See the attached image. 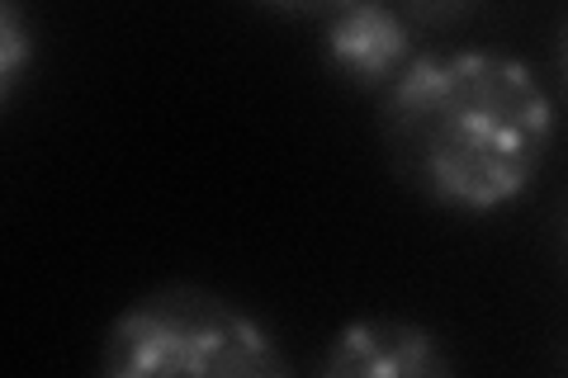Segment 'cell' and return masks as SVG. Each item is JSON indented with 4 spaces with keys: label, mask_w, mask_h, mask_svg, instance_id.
<instances>
[{
    "label": "cell",
    "mask_w": 568,
    "mask_h": 378,
    "mask_svg": "<svg viewBox=\"0 0 568 378\" xmlns=\"http://www.w3.org/2000/svg\"><path fill=\"white\" fill-rule=\"evenodd\" d=\"M100 374L156 378V374H209V378H284L294 374L271 327L237 308L233 298L200 284H166L133 298L100 340Z\"/></svg>",
    "instance_id": "7a4b0ae2"
},
{
    "label": "cell",
    "mask_w": 568,
    "mask_h": 378,
    "mask_svg": "<svg viewBox=\"0 0 568 378\" xmlns=\"http://www.w3.org/2000/svg\"><path fill=\"white\" fill-rule=\"evenodd\" d=\"M388 6L403 10L417 24V33H446V29L469 24L484 0H388Z\"/></svg>",
    "instance_id": "8992f818"
},
{
    "label": "cell",
    "mask_w": 568,
    "mask_h": 378,
    "mask_svg": "<svg viewBox=\"0 0 568 378\" xmlns=\"http://www.w3.org/2000/svg\"><path fill=\"white\" fill-rule=\"evenodd\" d=\"M555 71H559V85H564V95H568V20H564L559 39H555Z\"/></svg>",
    "instance_id": "ba28073f"
},
{
    "label": "cell",
    "mask_w": 568,
    "mask_h": 378,
    "mask_svg": "<svg viewBox=\"0 0 568 378\" xmlns=\"http://www.w3.org/2000/svg\"><path fill=\"white\" fill-rule=\"evenodd\" d=\"M323 62L351 90L384 95L417 62V24L388 0H346L323 20Z\"/></svg>",
    "instance_id": "3957f363"
},
{
    "label": "cell",
    "mask_w": 568,
    "mask_h": 378,
    "mask_svg": "<svg viewBox=\"0 0 568 378\" xmlns=\"http://www.w3.org/2000/svg\"><path fill=\"white\" fill-rule=\"evenodd\" d=\"M29 62H33V43H29L24 6L20 0H0V104L14 100Z\"/></svg>",
    "instance_id": "5b68a950"
},
{
    "label": "cell",
    "mask_w": 568,
    "mask_h": 378,
    "mask_svg": "<svg viewBox=\"0 0 568 378\" xmlns=\"http://www.w3.org/2000/svg\"><path fill=\"white\" fill-rule=\"evenodd\" d=\"M252 6L284 14V20H327L332 10H342L346 0H252Z\"/></svg>",
    "instance_id": "52a82bcc"
},
{
    "label": "cell",
    "mask_w": 568,
    "mask_h": 378,
    "mask_svg": "<svg viewBox=\"0 0 568 378\" xmlns=\"http://www.w3.org/2000/svg\"><path fill=\"white\" fill-rule=\"evenodd\" d=\"M559 256L568 265V200H564V213H559Z\"/></svg>",
    "instance_id": "9c48e42d"
},
{
    "label": "cell",
    "mask_w": 568,
    "mask_h": 378,
    "mask_svg": "<svg viewBox=\"0 0 568 378\" xmlns=\"http://www.w3.org/2000/svg\"><path fill=\"white\" fill-rule=\"evenodd\" d=\"M564 365H568V350H564Z\"/></svg>",
    "instance_id": "30bf717a"
},
{
    "label": "cell",
    "mask_w": 568,
    "mask_h": 378,
    "mask_svg": "<svg viewBox=\"0 0 568 378\" xmlns=\"http://www.w3.org/2000/svg\"><path fill=\"white\" fill-rule=\"evenodd\" d=\"M388 171L422 204L484 218L536 185L555 147V100L511 52H417L379 95Z\"/></svg>",
    "instance_id": "6da1fadb"
},
{
    "label": "cell",
    "mask_w": 568,
    "mask_h": 378,
    "mask_svg": "<svg viewBox=\"0 0 568 378\" xmlns=\"http://www.w3.org/2000/svg\"><path fill=\"white\" fill-rule=\"evenodd\" d=\"M317 374H327V378H440V374H455V359L436 340V331L417 327V321L365 317L327 340V355L317 359Z\"/></svg>",
    "instance_id": "277c9868"
}]
</instances>
